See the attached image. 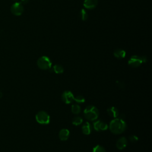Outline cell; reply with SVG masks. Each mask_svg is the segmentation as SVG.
Instances as JSON below:
<instances>
[{
	"label": "cell",
	"mask_w": 152,
	"mask_h": 152,
	"mask_svg": "<svg viewBox=\"0 0 152 152\" xmlns=\"http://www.w3.org/2000/svg\"><path fill=\"white\" fill-rule=\"evenodd\" d=\"M127 125L124 119L115 118L112 119L109 124L110 131L115 134H120L124 132L126 129Z\"/></svg>",
	"instance_id": "cell-1"
},
{
	"label": "cell",
	"mask_w": 152,
	"mask_h": 152,
	"mask_svg": "<svg viewBox=\"0 0 152 152\" xmlns=\"http://www.w3.org/2000/svg\"><path fill=\"white\" fill-rule=\"evenodd\" d=\"M99 110L93 105L88 106L84 110V116L88 121H95L99 116Z\"/></svg>",
	"instance_id": "cell-2"
},
{
	"label": "cell",
	"mask_w": 152,
	"mask_h": 152,
	"mask_svg": "<svg viewBox=\"0 0 152 152\" xmlns=\"http://www.w3.org/2000/svg\"><path fill=\"white\" fill-rule=\"evenodd\" d=\"M37 66L43 70L49 69L52 67V62L49 57L42 56L40 57L37 61Z\"/></svg>",
	"instance_id": "cell-3"
},
{
	"label": "cell",
	"mask_w": 152,
	"mask_h": 152,
	"mask_svg": "<svg viewBox=\"0 0 152 152\" xmlns=\"http://www.w3.org/2000/svg\"><path fill=\"white\" fill-rule=\"evenodd\" d=\"M35 118L36 121L40 124H48L50 122V116L45 111L37 112Z\"/></svg>",
	"instance_id": "cell-4"
},
{
	"label": "cell",
	"mask_w": 152,
	"mask_h": 152,
	"mask_svg": "<svg viewBox=\"0 0 152 152\" xmlns=\"http://www.w3.org/2000/svg\"><path fill=\"white\" fill-rule=\"evenodd\" d=\"M11 11L15 15H21L24 11V8L21 2H15L13 4L11 7Z\"/></svg>",
	"instance_id": "cell-5"
},
{
	"label": "cell",
	"mask_w": 152,
	"mask_h": 152,
	"mask_svg": "<svg viewBox=\"0 0 152 152\" xmlns=\"http://www.w3.org/2000/svg\"><path fill=\"white\" fill-rule=\"evenodd\" d=\"M142 63V61L141 56H140L138 55L132 56L129 58V59L128 62V65L132 68L138 67L139 66H140L141 65Z\"/></svg>",
	"instance_id": "cell-6"
},
{
	"label": "cell",
	"mask_w": 152,
	"mask_h": 152,
	"mask_svg": "<svg viewBox=\"0 0 152 152\" xmlns=\"http://www.w3.org/2000/svg\"><path fill=\"white\" fill-rule=\"evenodd\" d=\"M62 101L66 104L72 103L74 100V96L72 93L69 90H66L63 92L61 96Z\"/></svg>",
	"instance_id": "cell-7"
},
{
	"label": "cell",
	"mask_w": 152,
	"mask_h": 152,
	"mask_svg": "<svg viewBox=\"0 0 152 152\" xmlns=\"http://www.w3.org/2000/svg\"><path fill=\"white\" fill-rule=\"evenodd\" d=\"M93 128L97 131H106L108 128V125L100 120H97L93 122Z\"/></svg>",
	"instance_id": "cell-8"
},
{
	"label": "cell",
	"mask_w": 152,
	"mask_h": 152,
	"mask_svg": "<svg viewBox=\"0 0 152 152\" xmlns=\"http://www.w3.org/2000/svg\"><path fill=\"white\" fill-rule=\"evenodd\" d=\"M127 144H128L127 139L125 137H122L118 139V140L116 142V145L118 149L121 150L124 149L126 147Z\"/></svg>",
	"instance_id": "cell-9"
},
{
	"label": "cell",
	"mask_w": 152,
	"mask_h": 152,
	"mask_svg": "<svg viewBox=\"0 0 152 152\" xmlns=\"http://www.w3.org/2000/svg\"><path fill=\"white\" fill-rule=\"evenodd\" d=\"M98 4V0H84V7L86 9L92 10L96 7Z\"/></svg>",
	"instance_id": "cell-10"
},
{
	"label": "cell",
	"mask_w": 152,
	"mask_h": 152,
	"mask_svg": "<svg viewBox=\"0 0 152 152\" xmlns=\"http://www.w3.org/2000/svg\"><path fill=\"white\" fill-rule=\"evenodd\" d=\"M69 136V131L68 129H62L59 132V138L61 141H66Z\"/></svg>",
	"instance_id": "cell-11"
},
{
	"label": "cell",
	"mask_w": 152,
	"mask_h": 152,
	"mask_svg": "<svg viewBox=\"0 0 152 152\" xmlns=\"http://www.w3.org/2000/svg\"><path fill=\"white\" fill-rule=\"evenodd\" d=\"M81 130L84 134L89 135L92 131V126L88 122H86L82 126Z\"/></svg>",
	"instance_id": "cell-12"
},
{
	"label": "cell",
	"mask_w": 152,
	"mask_h": 152,
	"mask_svg": "<svg viewBox=\"0 0 152 152\" xmlns=\"http://www.w3.org/2000/svg\"><path fill=\"white\" fill-rule=\"evenodd\" d=\"M107 113L110 116L115 118H117L119 115V110L116 107L114 106H111L107 109Z\"/></svg>",
	"instance_id": "cell-13"
},
{
	"label": "cell",
	"mask_w": 152,
	"mask_h": 152,
	"mask_svg": "<svg viewBox=\"0 0 152 152\" xmlns=\"http://www.w3.org/2000/svg\"><path fill=\"white\" fill-rule=\"evenodd\" d=\"M113 55L118 59L124 58L126 56V52L122 49H117L113 52Z\"/></svg>",
	"instance_id": "cell-14"
},
{
	"label": "cell",
	"mask_w": 152,
	"mask_h": 152,
	"mask_svg": "<svg viewBox=\"0 0 152 152\" xmlns=\"http://www.w3.org/2000/svg\"><path fill=\"white\" fill-rule=\"evenodd\" d=\"M50 69H51L52 72H54L56 74H62V73H63L64 70L63 66L59 64H56V65H53Z\"/></svg>",
	"instance_id": "cell-15"
},
{
	"label": "cell",
	"mask_w": 152,
	"mask_h": 152,
	"mask_svg": "<svg viewBox=\"0 0 152 152\" xmlns=\"http://www.w3.org/2000/svg\"><path fill=\"white\" fill-rule=\"evenodd\" d=\"M71 111L74 114H79L81 112V107L78 104H74L71 106Z\"/></svg>",
	"instance_id": "cell-16"
},
{
	"label": "cell",
	"mask_w": 152,
	"mask_h": 152,
	"mask_svg": "<svg viewBox=\"0 0 152 152\" xmlns=\"http://www.w3.org/2000/svg\"><path fill=\"white\" fill-rule=\"evenodd\" d=\"M83 122V118L80 116H75L72 120V123L74 125H79Z\"/></svg>",
	"instance_id": "cell-17"
},
{
	"label": "cell",
	"mask_w": 152,
	"mask_h": 152,
	"mask_svg": "<svg viewBox=\"0 0 152 152\" xmlns=\"http://www.w3.org/2000/svg\"><path fill=\"white\" fill-rule=\"evenodd\" d=\"M80 17L83 21H85L87 19L88 14H87V11L84 9H81V11L80 12Z\"/></svg>",
	"instance_id": "cell-18"
},
{
	"label": "cell",
	"mask_w": 152,
	"mask_h": 152,
	"mask_svg": "<svg viewBox=\"0 0 152 152\" xmlns=\"http://www.w3.org/2000/svg\"><path fill=\"white\" fill-rule=\"evenodd\" d=\"M93 152H106V150L103 146L100 145H97L93 147Z\"/></svg>",
	"instance_id": "cell-19"
},
{
	"label": "cell",
	"mask_w": 152,
	"mask_h": 152,
	"mask_svg": "<svg viewBox=\"0 0 152 152\" xmlns=\"http://www.w3.org/2000/svg\"><path fill=\"white\" fill-rule=\"evenodd\" d=\"M77 103H83L85 102V99L83 96L78 95L74 97V100Z\"/></svg>",
	"instance_id": "cell-20"
},
{
	"label": "cell",
	"mask_w": 152,
	"mask_h": 152,
	"mask_svg": "<svg viewBox=\"0 0 152 152\" xmlns=\"http://www.w3.org/2000/svg\"><path fill=\"white\" fill-rule=\"evenodd\" d=\"M129 140L132 142H135L138 140V138L135 135H132L129 137Z\"/></svg>",
	"instance_id": "cell-21"
},
{
	"label": "cell",
	"mask_w": 152,
	"mask_h": 152,
	"mask_svg": "<svg viewBox=\"0 0 152 152\" xmlns=\"http://www.w3.org/2000/svg\"><path fill=\"white\" fill-rule=\"evenodd\" d=\"M117 84L119 87H120L121 88H124V84L123 83H122L121 81H117Z\"/></svg>",
	"instance_id": "cell-22"
},
{
	"label": "cell",
	"mask_w": 152,
	"mask_h": 152,
	"mask_svg": "<svg viewBox=\"0 0 152 152\" xmlns=\"http://www.w3.org/2000/svg\"><path fill=\"white\" fill-rule=\"evenodd\" d=\"M141 59H142V62H146L147 61V58L146 56H141Z\"/></svg>",
	"instance_id": "cell-23"
},
{
	"label": "cell",
	"mask_w": 152,
	"mask_h": 152,
	"mask_svg": "<svg viewBox=\"0 0 152 152\" xmlns=\"http://www.w3.org/2000/svg\"><path fill=\"white\" fill-rule=\"evenodd\" d=\"M29 0H21V2L23 4H27Z\"/></svg>",
	"instance_id": "cell-24"
},
{
	"label": "cell",
	"mask_w": 152,
	"mask_h": 152,
	"mask_svg": "<svg viewBox=\"0 0 152 152\" xmlns=\"http://www.w3.org/2000/svg\"><path fill=\"white\" fill-rule=\"evenodd\" d=\"M2 96V93L0 91V98H1Z\"/></svg>",
	"instance_id": "cell-25"
},
{
	"label": "cell",
	"mask_w": 152,
	"mask_h": 152,
	"mask_svg": "<svg viewBox=\"0 0 152 152\" xmlns=\"http://www.w3.org/2000/svg\"><path fill=\"white\" fill-rule=\"evenodd\" d=\"M14 1H15V0H14Z\"/></svg>",
	"instance_id": "cell-26"
}]
</instances>
